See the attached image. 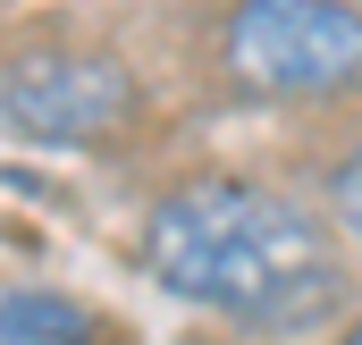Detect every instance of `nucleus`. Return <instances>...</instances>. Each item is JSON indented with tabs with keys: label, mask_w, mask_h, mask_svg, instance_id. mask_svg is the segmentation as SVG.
Masks as SVG:
<instances>
[{
	"label": "nucleus",
	"mask_w": 362,
	"mask_h": 345,
	"mask_svg": "<svg viewBox=\"0 0 362 345\" xmlns=\"http://www.w3.org/2000/svg\"><path fill=\"white\" fill-rule=\"evenodd\" d=\"M144 269L169 295L253 329H303L346 295L329 228L253 177H194L160 194L144 219Z\"/></svg>",
	"instance_id": "nucleus-1"
},
{
	"label": "nucleus",
	"mask_w": 362,
	"mask_h": 345,
	"mask_svg": "<svg viewBox=\"0 0 362 345\" xmlns=\"http://www.w3.org/2000/svg\"><path fill=\"white\" fill-rule=\"evenodd\" d=\"M0 118L34 144H101L135 118V68L93 42H34L0 59Z\"/></svg>",
	"instance_id": "nucleus-2"
},
{
	"label": "nucleus",
	"mask_w": 362,
	"mask_h": 345,
	"mask_svg": "<svg viewBox=\"0 0 362 345\" xmlns=\"http://www.w3.org/2000/svg\"><path fill=\"white\" fill-rule=\"evenodd\" d=\"M228 68L253 93H346L362 85V8L337 0H253L228 17Z\"/></svg>",
	"instance_id": "nucleus-3"
},
{
	"label": "nucleus",
	"mask_w": 362,
	"mask_h": 345,
	"mask_svg": "<svg viewBox=\"0 0 362 345\" xmlns=\"http://www.w3.org/2000/svg\"><path fill=\"white\" fill-rule=\"evenodd\" d=\"M85 329H93V312L51 295V286H8L0 295V345H76Z\"/></svg>",
	"instance_id": "nucleus-4"
},
{
	"label": "nucleus",
	"mask_w": 362,
	"mask_h": 345,
	"mask_svg": "<svg viewBox=\"0 0 362 345\" xmlns=\"http://www.w3.org/2000/svg\"><path fill=\"white\" fill-rule=\"evenodd\" d=\"M329 202H337V228H346V236L362 245V152L346 160V169H337V185H329Z\"/></svg>",
	"instance_id": "nucleus-5"
}]
</instances>
